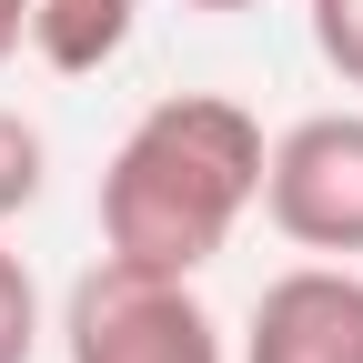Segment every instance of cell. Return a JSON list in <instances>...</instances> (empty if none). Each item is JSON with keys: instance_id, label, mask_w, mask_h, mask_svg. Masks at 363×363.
Instances as JSON below:
<instances>
[{"instance_id": "obj_1", "label": "cell", "mask_w": 363, "mask_h": 363, "mask_svg": "<svg viewBox=\"0 0 363 363\" xmlns=\"http://www.w3.org/2000/svg\"><path fill=\"white\" fill-rule=\"evenodd\" d=\"M262 121L233 91H162L101 162V252L152 272H202L262 202Z\"/></svg>"}, {"instance_id": "obj_2", "label": "cell", "mask_w": 363, "mask_h": 363, "mask_svg": "<svg viewBox=\"0 0 363 363\" xmlns=\"http://www.w3.org/2000/svg\"><path fill=\"white\" fill-rule=\"evenodd\" d=\"M61 353L71 363H233L212 303L192 293V272H152L101 252L61 303Z\"/></svg>"}, {"instance_id": "obj_3", "label": "cell", "mask_w": 363, "mask_h": 363, "mask_svg": "<svg viewBox=\"0 0 363 363\" xmlns=\"http://www.w3.org/2000/svg\"><path fill=\"white\" fill-rule=\"evenodd\" d=\"M262 222L293 252H323V262L363 252V111H313V121H293L272 142Z\"/></svg>"}, {"instance_id": "obj_4", "label": "cell", "mask_w": 363, "mask_h": 363, "mask_svg": "<svg viewBox=\"0 0 363 363\" xmlns=\"http://www.w3.org/2000/svg\"><path fill=\"white\" fill-rule=\"evenodd\" d=\"M233 363H363V272L353 262H293L252 293V323Z\"/></svg>"}, {"instance_id": "obj_5", "label": "cell", "mask_w": 363, "mask_h": 363, "mask_svg": "<svg viewBox=\"0 0 363 363\" xmlns=\"http://www.w3.org/2000/svg\"><path fill=\"white\" fill-rule=\"evenodd\" d=\"M131 30H142V0H30V51L61 81L111 71L131 51Z\"/></svg>"}, {"instance_id": "obj_6", "label": "cell", "mask_w": 363, "mask_h": 363, "mask_svg": "<svg viewBox=\"0 0 363 363\" xmlns=\"http://www.w3.org/2000/svg\"><path fill=\"white\" fill-rule=\"evenodd\" d=\"M40 182H51V142H40V121H21L0 101V222H21L40 202Z\"/></svg>"}, {"instance_id": "obj_7", "label": "cell", "mask_w": 363, "mask_h": 363, "mask_svg": "<svg viewBox=\"0 0 363 363\" xmlns=\"http://www.w3.org/2000/svg\"><path fill=\"white\" fill-rule=\"evenodd\" d=\"M40 333H51V323H40V283H30V262L0 242V363H30Z\"/></svg>"}, {"instance_id": "obj_8", "label": "cell", "mask_w": 363, "mask_h": 363, "mask_svg": "<svg viewBox=\"0 0 363 363\" xmlns=\"http://www.w3.org/2000/svg\"><path fill=\"white\" fill-rule=\"evenodd\" d=\"M313 21V51H323V71L343 91H363V0H303Z\"/></svg>"}, {"instance_id": "obj_9", "label": "cell", "mask_w": 363, "mask_h": 363, "mask_svg": "<svg viewBox=\"0 0 363 363\" xmlns=\"http://www.w3.org/2000/svg\"><path fill=\"white\" fill-rule=\"evenodd\" d=\"M21 30H30V0H0V61L21 51Z\"/></svg>"}, {"instance_id": "obj_10", "label": "cell", "mask_w": 363, "mask_h": 363, "mask_svg": "<svg viewBox=\"0 0 363 363\" xmlns=\"http://www.w3.org/2000/svg\"><path fill=\"white\" fill-rule=\"evenodd\" d=\"M182 11H262V0H182Z\"/></svg>"}]
</instances>
